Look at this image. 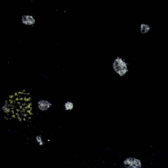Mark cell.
<instances>
[{"label": "cell", "mask_w": 168, "mask_h": 168, "mask_svg": "<svg viewBox=\"0 0 168 168\" xmlns=\"http://www.w3.org/2000/svg\"><path fill=\"white\" fill-rule=\"evenodd\" d=\"M35 141L39 146H43L44 145V141L41 135H37L35 137Z\"/></svg>", "instance_id": "ba28073f"}, {"label": "cell", "mask_w": 168, "mask_h": 168, "mask_svg": "<svg viewBox=\"0 0 168 168\" xmlns=\"http://www.w3.org/2000/svg\"><path fill=\"white\" fill-rule=\"evenodd\" d=\"M12 102L9 100H6L2 106V110L5 114H8L12 112Z\"/></svg>", "instance_id": "5b68a950"}, {"label": "cell", "mask_w": 168, "mask_h": 168, "mask_svg": "<svg viewBox=\"0 0 168 168\" xmlns=\"http://www.w3.org/2000/svg\"><path fill=\"white\" fill-rule=\"evenodd\" d=\"M123 165L124 168H143V163L139 158L129 156L124 159Z\"/></svg>", "instance_id": "7a4b0ae2"}, {"label": "cell", "mask_w": 168, "mask_h": 168, "mask_svg": "<svg viewBox=\"0 0 168 168\" xmlns=\"http://www.w3.org/2000/svg\"><path fill=\"white\" fill-rule=\"evenodd\" d=\"M52 106V104L51 102L44 99H40L37 102L38 109L41 112H47L50 109Z\"/></svg>", "instance_id": "3957f363"}, {"label": "cell", "mask_w": 168, "mask_h": 168, "mask_svg": "<svg viewBox=\"0 0 168 168\" xmlns=\"http://www.w3.org/2000/svg\"><path fill=\"white\" fill-rule=\"evenodd\" d=\"M64 109L67 112H71L74 108V102L71 101H67L64 105Z\"/></svg>", "instance_id": "52a82bcc"}, {"label": "cell", "mask_w": 168, "mask_h": 168, "mask_svg": "<svg viewBox=\"0 0 168 168\" xmlns=\"http://www.w3.org/2000/svg\"><path fill=\"white\" fill-rule=\"evenodd\" d=\"M21 23L27 26H33L36 23V19L31 15H25L21 16Z\"/></svg>", "instance_id": "277c9868"}, {"label": "cell", "mask_w": 168, "mask_h": 168, "mask_svg": "<svg viewBox=\"0 0 168 168\" xmlns=\"http://www.w3.org/2000/svg\"><path fill=\"white\" fill-rule=\"evenodd\" d=\"M112 68L116 75L123 78L127 76L129 72V64L122 57L117 56L112 62Z\"/></svg>", "instance_id": "6da1fadb"}, {"label": "cell", "mask_w": 168, "mask_h": 168, "mask_svg": "<svg viewBox=\"0 0 168 168\" xmlns=\"http://www.w3.org/2000/svg\"><path fill=\"white\" fill-rule=\"evenodd\" d=\"M150 29L151 28L148 24L143 23L140 25L139 31L142 34L145 35L149 33Z\"/></svg>", "instance_id": "8992f818"}]
</instances>
